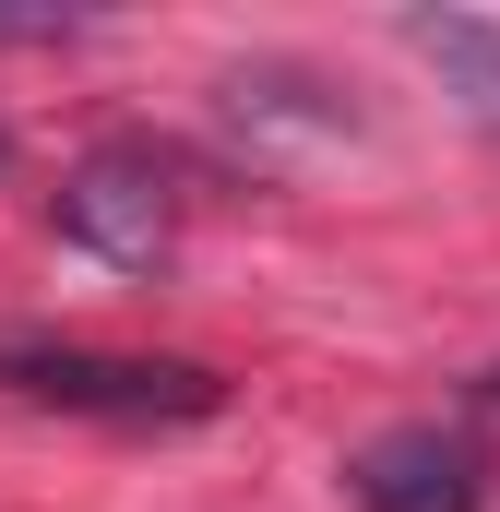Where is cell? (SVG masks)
I'll list each match as a JSON object with an SVG mask.
<instances>
[{
	"label": "cell",
	"instance_id": "cell-5",
	"mask_svg": "<svg viewBox=\"0 0 500 512\" xmlns=\"http://www.w3.org/2000/svg\"><path fill=\"white\" fill-rule=\"evenodd\" d=\"M48 36H72V12H0V48H48Z\"/></svg>",
	"mask_w": 500,
	"mask_h": 512
},
{
	"label": "cell",
	"instance_id": "cell-2",
	"mask_svg": "<svg viewBox=\"0 0 500 512\" xmlns=\"http://www.w3.org/2000/svg\"><path fill=\"white\" fill-rule=\"evenodd\" d=\"M60 239L96 251V262H120V274L167 262V239H179V167L155 143H96L60 179Z\"/></svg>",
	"mask_w": 500,
	"mask_h": 512
},
{
	"label": "cell",
	"instance_id": "cell-3",
	"mask_svg": "<svg viewBox=\"0 0 500 512\" xmlns=\"http://www.w3.org/2000/svg\"><path fill=\"white\" fill-rule=\"evenodd\" d=\"M346 489H358V512H477L489 501V453L465 429H441V417H405V429L346 453Z\"/></svg>",
	"mask_w": 500,
	"mask_h": 512
},
{
	"label": "cell",
	"instance_id": "cell-6",
	"mask_svg": "<svg viewBox=\"0 0 500 512\" xmlns=\"http://www.w3.org/2000/svg\"><path fill=\"white\" fill-rule=\"evenodd\" d=\"M477 393H489V405H500V370H489V382H477Z\"/></svg>",
	"mask_w": 500,
	"mask_h": 512
},
{
	"label": "cell",
	"instance_id": "cell-1",
	"mask_svg": "<svg viewBox=\"0 0 500 512\" xmlns=\"http://www.w3.org/2000/svg\"><path fill=\"white\" fill-rule=\"evenodd\" d=\"M0 393L60 405V417H108V429H191L227 405V382L203 358H131V346H0Z\"/></svg>",
	"mask_w": 500,
	"mask_h": 512
},
{
	"label": "cell",
	"instance_id": "cell-4",
	"mask_svg": "<svg viewBox=\"0 0 500 512\" xmlns=\"http://www.w3.org/2000/svg\"><path fill=\"white\" fill-rule=\"evenodd\" d=\"M405 48L465 96V120L500 143V24L489 12H405Z\"/></svg>",
	"mask_w": 500,
	"mask_h": 512
}]
</instances>
